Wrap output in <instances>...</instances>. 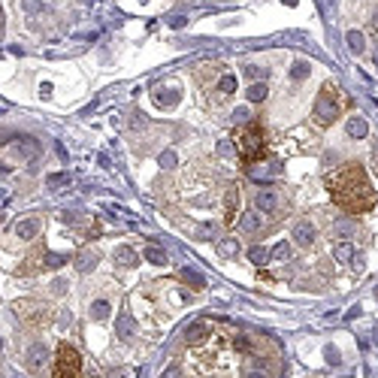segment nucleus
Masks as SVG:
<instances>
[{
  "mask_svg": "<svg viewBox=\"0 0 378 378\" xmlns=\"http://www.w3.org/2000/svg\"><path fill=\"white\" fill-rule=\"evenodd\" d=\"M233 88H236V82H233V76H224V79H221V91H227V94H230Z\"/></svg>",
  "mask_w": 378,
  "mask_h": 378,
  "instance_id": "5701e85b",
  "label": "nucleus"
},
{
  "mask_svg": "<svg viewBox=\"0 0 378 378\" xmlns=\"http://www.w3.org/2000/svg\"><path fill=\"white\" fill-rule=\"evenodd\" d=\"M291 236H294V242H300V245H312V242H315V224H312V221H300V224H294Z\"/></svg>",
  "mask_w": 378,
  "mask_h": 378,
  "instance_id": "423d86ee",
  "label": "nucleus"
},
{
  "mask_svg": "<svg viewBox=\"0 0 378 378\" xmlns=\"http://www.w3.org/2000/svg\"><path fill=\"white\" fill-rule=\"evenodd\" d=\"M221 254L233 257V254H236V239H224V242H221Z\"/></svg>",
  "mask_w": 378,
  "mask_h": 378,
  "instance_id": "4be33fe9",
  "label": "nucleus"
},
{
  "mask_svg": "<svg viewBox=\"0 0 378 378\" xmlns=\"http://www.w3.org/2000/svg\"><path fill=\"white\" fill-rule=\"evenodd\" d=\"M248 378H263L260 372H248Z\"/></svg>",
  "mask_w": 378,
  "mask_h": 378,
  "instance_id": "bb28decb",
  "label": "nucleus"
},
{
  "mask_svg": "<svg viewBox=\"0 0 378 378\" xmlns=\"http://www.w3.org/2000/svg\"><path fill=\"white\" fill-rule=\"evenodd\" d=\"M254 203H257V209H260V212H275V209H278V197H275L273 191H260Z\"/></svg>",
  "mask_w": 378,
  "mask_h": 378,
  "instance_id": "9d476101",
  "label": "nucleus"
},
{
  "mask_svg": "<svg viewBox=\"0 0 378 378\" xmlns=\"http://www.w3.org/2000/svg\"><path fill=\"white\" fill-rule=\"evenodd\" d=\"M236 148H239L242 164H254L260 158H266V139H263V127L260 121H248L236 134Z\"/></svg>",
  "mask_w": 378,
  "mask_h": 378,
  "instance_id": "f03ea898",
  "label": "nucleus"
},
{
  "mask_svg": "<svg viewBox=\"0 0 378 378\" xmlns=\"http://www.w3.org/2000/svg\"><path fill=\"white\" fill-rule=\"evenodd\" d=\"M224 206H227V218H224V221H227V224H233V221H236V206H239V191H236V188H230V194H227V203H224Z\"/></svg>",
  "mask_w": 378,
  "mask_h": 378,
  "instance_id": "ddd939ff",
  "label": "nucleus"
},
{
  "mask_svg": "<svg viewBox=\"0 0 378 378\" xmlns=\"http://www.w3.org/2000/svg\"><path fill=\"white\" fill-rule=\"evenodd\" d=\"M263 97H266V85H251V88H248V100H251V103H260Z\"/></svg>",
  "mask_w": 378,
  "mask_h": 378,
  "instance_id": "a211bd4d",
  "label": "nucleus"
},
{
  "mask_svg": "<svg viewBox=\"0 0 378 378\" xmlns=\"http://www.w3.org/2000/svg\"><path fill=\"white\" fill-rule=\"evenodd\" d=\"M76 266H79L82 273L94 270V266H97V254H94V251H79V254H76Z\"/></svg>",
  "mask_w": 378,
  "mask_h": 378,
  "instance_id": "9b49d317",
  "label": "nucleus"
},
{
  "mask_svg": "<svg viewBox=\"0 0 378 378\" xmlns=\"http://www.w3.org/2000/svg\"><path fill=\"white\" fill-rule=\"evenodd\" d=\"M67 179H70L67 172H58V175H49V185H64Z\"/></svg>",
  "mask_w": 378,
  "mask_h": 378,
  "instance_id": "b1692460",
  "label": "nucleus"
},
{
  "mask_svg": "<svg viewBox=\"0 0 378 378\" xmlns=\"http://www.w3.org/2000/svg\"><path fill=\"white\" fill-rule=\"evenodd\" d=\"M339 97H342V94H336L333 85H324L321 94L315 97L312 115H315V121H318L321 127H327V124H333V121L339 118V109H342V100H339Z\"/></svg>",
  "mask_w": 378,
  "mask_h": 378,
  "instance_id": "7ed1b4c3",
  "label": "nucleus"
},
{
  "mask_svg": "<svg viewBox=\"0 0 378 378\" xmlns=\"http://www.w3.org/2000/svg\"><path fill=\"white\" fill-rule=\"evenodd\" d=\"M248 257H251L254 263H266V248H260V245H254V248L248 251Z\"/></svg>",
  "mask_w": 378,
  "mask_h": 378,
  "instance_id": "aec40b11",
  "label": "nucleus"
},
{
  "mask_svg": "<svg viewBox=\"0 0 378 378\" xmlns=\"http://www.w3.org/2000/svg\"><path fill=\"white\" fill-rule=\"evenodd\" d=\"M46 363H49V348L42 342H36L28 348V354H25V366H28V372H42L46 369Z\"/></svg>",
  "mask_w": 378,
  "mask_h": 378,
  "instance_id": "39448f33",
  "label": "nucleus"
},
{
  "mask_svg": "<svg viewBox=\"0 0 378 378\" xmlns=\"http://www.w3.org/2000/svg\"><path fill=\"white\" fill-rule=\"evenodd\" d=\"M327 191L348 215H363L375 206V188L369 185L360 164H345L339 170L327 172Z\"/></svg>",
  "mask_w": 378,
  "mask_h": 378,
  "instance_id": "f257e3e1",
  "label": "nucleus"
},
{
  "mask_svg": "<svg viewBox=\"0 0 378 378\" xmlns=\"http://www.w3.org/2000/svg\"><path fill=\"white\" fill-rule=\"evenodd\" d=\"M333 254H336V260H342V263H351V257H354V248H351V242H336Z\"/></svg>",
  "mask_w": 378,
  "mask_h": 378,
  "instance_id": "2eb2a0df",
  "label": "nucleus"
},
{
  "mask_svg": "<svg viewBox=\"0 0 378 378\" xmlns=\"http://www.w3.org/2000/svg\"><path fill=\"white\" fill-rule=\"evenodd\" d=\"M36 233H39V218H25V221L15 224V236H18V239L31 242Z\"/></svg>",
  "mask_w": 378,
  "mask_h": 378,
  "instance_id": "0eeeda50",
  "label": "nucleus"
},
{
  "mask_svg": "<svg viewBox=\"0 0 378 378\" xmlns=\"http://www.w3.org/2000/svg\"><path fill=\"white\" fill-rule=\"evenodd\" d=\"M145 260H148L151 266H167V251H164L161 245H148V248H145Z\"/></svg>",
  "mask_w": 378,
  "mask_h": 378,
  "instance_id": "1a4fd4ad",
  "label": "nucleus"
},
{
  "mask_svg": "<svg viewBox=\"0 0 378 378\" xmlns=\"http://www.w3.org/2000/svg\"><path fill=\"white\" fill-rule=\"evenodd\" d=\"M275 257H287V245H278L275 248Z\"/></svg>",
  "mask_w": 378,
  "mask_h": 378,
  "instance_id": "393cba45",
  "label": "nucleus"
},
{
  "mask_svg": "<svg viewBox=\"0 0 378 378\" xmlns=\"http://www.w3.org/2000/svg\"><path fill=\"white\" fill-rule=\"evenodd\" d=\"M115 260H118L121 266H137V251L124 245V248H118V251H115Z\"/></svg>",
  "mask_w": 378,
  "mask_h": 378,
  "instance_id": "4468645a",
  "label": "nucleus"
},
{
  "mask_svg": "<svg viewBox=\"0 0 378 378\" xmlns=\"http://www.w3.org/2000/svg\"><path fill=\"white\" fill-rule=\"evenodd\" d=\"M106 315H109V303H106V300H97V303L91 306V318H94V321H103Z\"/></svg>",
  "mask_w": 378,
  "mask_h": 378,
  "instance_id": "f3484780",
  "label": "nucleus"
},
{
  "mask_svg": "<svg viewBox=\"0 0 378 378\" xmlns=\"http://www.w3.org/2000/svg\"><path fill=\"white\" fill-rule=\"evenodd\" d=\"M52 378H82V357L73 345L61 342L58 348V363H55V375Z\"/></svg>",
  "mask_w": 378,
  "mask_h": 378,
  "instance_id": "20e7f679",
  "label": "nucleus"
},
{
  "mask_svg": "<svg viewBox=\"0 0 378 378\" xmlns=\"http://www.w3.org/2000/svg\"><path fill=\"white\" fill-rule=\"evenodd\" d=\"M348 46H351L354 52H360V49H363V36L357 34V31H351V34H348Z\"/></svg>",
  "mask_w": 378,
  "mask_h": 378,
  "instance_id": "412c9836",
  "label": "nucleus"
},
{
  "mask_svg": "<svg viewBox=\"0 0 378 378\" xmlns=\"http://www.w3.org/2000/svg\"><path fill=\"white\" fill-rule=\"evenodd\" d=\"M134 333H137V321H134L130 315H121V318H118V336H121V339H130Z\"/></svg>",
  "mask_w": 378,
  "mask_h": 378,
  "instance_id": "f8f14e48",
  "label": "nucleus"
},
{
  "mask_svg": "<svg viewBox=\"0 0 378 378\" xmlns=\"http://www.w3.org/2000/svg\"><path fill=\"white\" fill-rule=\"evenodd\" d=\"M257 227H260V218H257V215H245V218H242V230H248V233H254Z\"/></svg>",
  "mask_w": 378,
  "mask_h": 378,
  "instance_id": "6ab92c4d",
  "label": "nucleus"
},
{
  "mask_svg": "<svg viewBox=\"0 0 378 378\" xmlns=\"http://www.w3.org/2000/svg\"><path fill=\"white\" fill-rule=\"evenodd\" d=\"M348 134H351V137H366V121H363V118H351V121H348Z\"/></svg>",
  "mask_w": 378,
  "mask_h": 378,
  "instance_id": "dca6fc26",
  "label": "nucleus"
},
{
  "mask_svg": "<svg viewBox=\"0 0 378 378\" xmlns=\"http://www.w3.org/2000/svg\"><path fill=\"white\" fill-rule=\"evenodd\" d=\"M109 378H124V372H121V369H112V372H109Z\"/></svg>",
  "mask_w": 378,
  "mask_h": 378,
  "instance_id": "a878e982",
  "label": "nucleus"
},
{
  "mask_svg": "<svg viewBox=\"0 0 378 378\" xmlns=\"http://www.w3.org/2000/svg\"><path fill=\"white\" fill-rule=\"evenodd\" d=\"M185 336H188V342H191V345L203 342V339H206V336H209V324H206V321H197V324H191Z\"/></svg>",
  "mask_w": 378,
  "mask_h": 378,
  "instance_id": "6e6552de",
  "label": "nucleus"
}]
</instances>
